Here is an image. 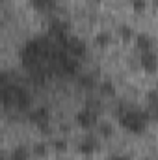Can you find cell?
I'll list each match as a JSON object with an SVG mask.
<instances>
[{"instance_id": "9a60e30c", "label": "cell", "mask_w": 158, "mask_h": 160, "mask_svg": "<svg viewBox=\"0 0 158 160\" xmlns=\"http://www.w3.org/2000/svg\"><path fill=\"white\" fill-rule=\"evenodd\" d=\"M119 36H121L125 41H128V39H132L136 34H134V30H132L130 26H126V24H121V26H119Z\"/></svg>"}, {"instance_id": "4fadbf2b", "label": "cell", "mask_w": 158, "mask_h": 160, "mask_svg": "<svg viewBox=\"0 0 158 160\" xmlns=\"http://www.w3.org/2000/svg\"><path fill=\"white\" fill-rule=\"evenodd\" d=\"M32 153L36 155V157H47V153H48V145L45 143V142H37V143H34V147H32Z\"/></svg>"}, {"instance_id": "8992f818", "label": "cell", "mask_w": 158, "mask_h": 160, "mask_svg": "<svg viewBox=\"0 0 158 160\" xmlns=\"http://www.w3.org/2000/svg\"><path fill=\"white\" fill-rule=\"evenodd\" d=\"M140 65L145 73H156L158 71V54L155 50H147L140 54Z\"/></svg>"}, {"instance_id": "30bf717a", "label": "cell", "mask_w": 158, "mask_h": 160, "mask_svg": "<svg viewBox=\"0 0 158 160\" xmlns=\"http://www.w3.org/2000/svg\"><path fill=\"white\" fill-rule=\"evenodd\" d=\"M99 89H101V93L106 95V97H114V95H116V86H114L110 80H102L101 86H99Z\"/></svg>"}, {"instance_id": "7a4b0ae2", "label": "cell", "mask_w": 158, "mask_h": 160, "mask_svg": "<svg viewBox=\"0 0 158 160\" xmlns=\"http://www.w3.org/2000/svg\"><path fill=\"white\" fill-rule=\"evenodd\" d=\"M117 121L130 134H143L147 128L149 116L147 112L138 108H117Z\"/></svg>"}, {"instance_id": "2e32d148", "label": "cell", "mask_w": 158, "mask_h": 160, "mask_svg": "<svg viewBox=\"0 0 158 160\" xmlns=\"http://www.w3.org/2000/svg\"><path fill=\"white\" fill-rule=\"evenodd\" d=\"M130 6H132V9H134V11H138V13H141V11L145 9V6H147V2H145V0H130Z\"/></svg>"}, {"instance_id": "8fae6325", "label": "cell", "mask_w": 158, "mask_h": 160, "mask_svg": "<svg viewBox=\"0 0 158 160\" xmlns=\"http://www.w3.org/2000/svg\"><path fill=\"white\" fill-rule=\"evenodd\" d=\"M110 41H112V34L110 32H99L95 36V45L97 47H108Z\"/></svg>"}, {"instance_id": "ba28073f", "label": "cell", "mask_w": 158, "mask_h": 160, "mask_svg": "<svg viewBox=\"0 0 158 160\" xmlns=\"http://www.w3.org/2000/svg\"><path fill=\"white\" fill-rule=\"evenodd\" d=\"M136 48L140 50V52H147V50H153V47H155V41L153 38H149L147 34H136Z\"/></svg>"}, {"instance_id": "9c48e42d", "label": "cell", "mask_w": 158, "mask_h": 160, "mask_svg": "<svg viewBox=\"0 0 158 160\" xmlns=\"http://www.w3.org/2000/svg\"><path fill=\"white\" fill-rule=\"evenodd\" d=\"M9 160H30V151H28V147H24V145L13 147L11 153H9Z\"/></svg>"}, {"instance_id": "e0dca14e", "label": "cell", "mask_w": 158, "mask_h": 160, "mask_svg": "<svg viewBox=\"0 0 158 160\" xmlns=\"http://www.w3.org/2000/svg\"><path fill=\"white\" fill-rule=\"evenodd\" d=\"M54 149H56V151H65V149H67L65 140H56V142H54Z\"/></svg>"}, {"instance_id": "52a82bcc", "label": "cell", "mask_w": 158, "mask_h": 160, "mask_svg": "<svg viewBox=\"0 0 158 160\" xmlns=\"http://www.w3.org/2000/svg\"><path fill=\"white\" fill-rule=\"evenodd\" d=\"M97 149H99V140L95 136H86V138H82L78 142V153L84 155V157L93 155Z\"/></svg>"}, {"instance_id": "ac0fdd59", "label": "cell", "mask_w": 158, "mask_h": 160, "mask_svg": "<svg viewBox=\"0 0 158 160\" xmlns=\"http://www.w3.org/2000/svg\"><path fill=\"white\" fill-rule=\"evenodd\" d=\"M80 84L91 88V86H93V78H91V77H80Z\"/></svg>"}, {"instance_id": "3957f363", "label": "cell", "mask_w": 158, "mask_h": 160, "mask_svg": "<svg viewBox=\"0 0 158 160\" xmlns=\"http://www.w3.org/2000/svg\"><path fill=\"white\" fill-rule=\"evenodd\" d=\"M75 121H77V125H78L80 128H86V130L93 128V127L99 125V112L93 106H84V108H80L78 112H77Z\"/></svg>"}, {"instance_id": "277c9868", "label": "cell", "mask_w": 158, "mask_h": 160, "mask_svg": "<svg viewBox=\"0 0 158 160\" xmlns=\"http://www.w3.org/2000/svg\"><path fill=\"white\" fill-rule=\"evenodd\" d=\"M28 119L32 121L37 128H47L48 123H50V112H48V108H45V106L34 108V110L28 112Z\"/></svg>"}, {"instance_id": "7c38bea8", "label": "cell", "mask_w": 158, "mask_h": 160, "mask_svg": "<svg viewBox=\"0 0 158 160\" xmlns=\"http://www.w3.org/2000/svg\"><path fill=\"white\" fill-rule=\"evenodd\" d=\"M54 4H56V0H32V6L37 11H48Z\"/></svg>"}, {"instance_id": "d6986e66", "label": "cell", "mask_w": 158, "mask_h": 160, "mask_svg": "<svg viewBox=\"0 0 158 160\" xmlns=\"http://www.w3.org/2000/svg\"><path fill=\"white\" fill-rule=\"evenodd\" d=\"M110 160H130V158H128L126 155H114Z\"/></svg>"}, {"instance_id": "5bb4252c", "label": "cell", "mask_w": 158, "mask_h": 160, "mask_svg": "<svg viewBox=\"0 0 158 160\" xmlns=\"http://www.w3.org/2000/svg\"><path fill=\"white\" fill-rule=\"evenodd\" d=\"M99 132H101V136L110 138V136L114 134V127H112V123H108V121H99Z\"/></svg>"}, {"instance_id": "5b68a950", "label": "cell", "mask_w": 158, "mask_h": 160, "mask_svg": "<svg viewBox=\"0 0 158 160\" xmlns=\"http://www.w3.org/2000/svg\"><path fill=\"white\" fill-rule=\"evenodd\" d=\"M63 48L67 54H71L75 58H82L86 54V43L78 38H75V36H69V39L63 43Z\"/></svg>"}, {"instance_id": "6da1fadb", "label": "cell", "mask_w": 158, "mask_h": 160, "mask_svg": "<svg viewBox=\"0 0 158 160\" xmlns=\"http://www.w3.org/2000/svg\"><path fill=\"white\" fill-rule=\"evenodd\" d=\"M2 82V89H0V97H2V104L4 108H17V110H26L30 106V97L28 93L17 86V84H9L6 78V73H2L0 77Z\"/></svg>"}]
</instances>
